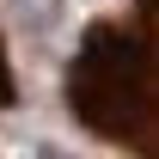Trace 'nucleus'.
<instances>
[{"instance_id":"3","label":"nucleus","mask_w":159,"mask_h":159,"mask_svg":"<svg viewBox=\"0 0 159 159\" xmlns=\"http://www.w3.org/2000/svg\"><path fill=\"white\" fill-rule=\"evenodd\" d=\"M37 159H67V153H61V147H37Z\"/></svg>"},{"instance_id":"2","label":"nucleus","mask_w":159,"mask_h":159,"mask_svg":"<svg viewBox=\"0 0 159 159\" xmlns=\"http://www.w3.org/2000/svg\"><path fill=\"white\" fill-rule=\"evenodd\" d=\"M12 104V67H6V55H0V110Z\"/></svg>"},{"instance_id":"1","label":"nucleus","mask_w":159,"mask_h":159,"mask_svg":"<svg viewBox=\"0 0 159 159\" xmlns=\"http://www.w3.org/2000/svg\"><path fill=\"white\" fill-rule=\"evenodd\" d=\"M67 116L110 147L153 159V0L86 31L67 61Z\"/></svg>"}]
</instances>
